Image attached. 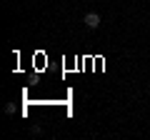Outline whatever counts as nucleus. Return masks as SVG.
Returning <instances> with one entry per match:
<instances>
[{"instance_id": "1", "label": "nucleus", "mask_w": 150, "mask_h": 140, "mask_svg": "<svg viewBox=\"0 0 150 140\" xmlns=\"http://www.w3.org/2000/svg\"><path fill=\"white\" fill-rule=\"evenodd\" d=\"M83 23H85L90 30H98V28H100V15H98V13H88V15L83 18Z\"/></svg>"}, {"instance_id": "2", "label": "nucleus", "mask_w": 150, "mask_h": 140, "mask_svg": "<svg viewBox=\"0 0 150 140\" xmlns=\"http://www.w3.org/2000/svg\"><path fill=\"white\" fill-rule=\"evenodd\" d=\"M5 113H8V115L15 113V105H13V103H5Z\"/></svg>"}]
</instances>
